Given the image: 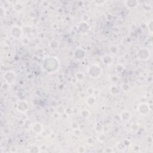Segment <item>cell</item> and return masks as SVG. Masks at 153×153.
Instances as JSON below:
<instances>
[{
  "mask_svg": "<svg viewBox=\"0 0 153 153\" xmlns=\"http://www.w3.org/2000/svg\"><path fill=\"white\" fill-rule=\"evenodd\" d=\"M84 16L86 17H85V18H83V20H84V22H87V21H89V16L86 15H84Z\"/></svg>",
  "mask_w": 153,
  "mask_h": 153,
  "instance_id": "603a6c76",
  "label": "cell"
},
{
  "mask_svg": "<svg viewBox=\"0 0 153 153\" xmlns=\"http://www.w3.org/2000/svg\"><path fill=\"white\" fill-rule=\"evenodd\" d=\"M75 77H76V78L78 80H79V81H82L83 79H84V75L83 73H82L81 72H78L76 73L75 74Z\"/></svg>",
  "mask_w": 153,
  "mask_h": 153,
  "instance_id": "2e32d148",
  "label": "cell"
},
{
  "mask_svg": "<svg viewBox=\"0 0 153 153\" xmlns=\"http://www.w3.org/2000/svg\"><path fill=\"white\" fill-rule=\"evenodd\" d=\"M86 56V53L83 49L81 48H78V49L75 50V53H74V56L77 59H83Z\"/></svg>",
  "mask_w": 153,
  "mask_h": 153,
  "instance_id": "ba28073f",
  "label": "cell"
},
{
  "mask_svg": "<svg viewBox=\"0 0 153 153\" xmlns=\"http://www.w3.org/2000/svg\"><path fill=\"white\" fill-rule=\"evenodd\" d=\"M152 20H151L150 21V23H149V24L148 25H149V27H150V28H149V29H150V32H151V33H152Z\"/></svg>",
  "mask_w": 153,
  "mask_h": 153,
  "instance_id": "d4e9b609",
  "label": "cell"
},
{
  "mask_svg": "<svg viewBox=\"0 0 153 153\" xmlns=\"http://www.w3.org/2000/svg\"><path fill=\"white\" fill-rule=\"evenodd\" d=\"M33 131H34L35 133H41L43 130V126L40 123H37L34 124L32 127Z\"/></svg>",
  "mask_w": 153,
  "mask_h": 153,
  "instance_id": "30bf717a",
  "label": "cell"
},
{
  "mask_svg": "<svg viewBox=\"0 0 153 153\" xmlns=\"http://www.w3.org/2000/svg\"><path fill=\"white\" fill-rule=\"evenodd\" d=\"M105 139H106V137H105V135H102V134L99 135V136L98 137V140L100 142H103L105 141Z\"/></svg>",
  "mask_w": 153,
  "mask_h": 153,
  "instance_id": "d6986e66",
  "label": "cell"
},
{
  "mask_svg": "<svg viewBox=\"0 0 153 153\" xmlns=\"http://www.w3.org/2000/svg\"><path fill=\"white\" fill-rule=\"evenodd\" d=\"M102 59L104 64L106 65H110L113 62V58H112L111 56H109V55H106V56L102 57Z\"/></svg>",
  "mask_w": 153,
  "mask_h": 153,
  "instance_id": "4fadbf2b",
  "label": "cell"
},
{
  "mask_svg": "<svg viewBox=\"0 0 153 153\" xmlns=\"http://www.w3.org/2000/svg\"><path fill=\"white\" fill-rule=\"evenodd\" d=\"M94 91V90L93 89V88H89V89H88V92H89V93L90 94V96H92L93 94Z\"/></svg>",
  "mask_w": 153,
  "mask_h": 153,
  "instance_id": "44dd1931",
  "label": "cell"
},
{
  "mask_svg": "<svg viewBox=\"0 0 153 153\" xmlns=\"http://www.w3.org/2000/svg\"><path fill=\"white\" fill-rule=\"evenodd\" d=\"M138 111L142 115H147L150 111V108L147 104H141L138 105Z\"/></svg>",
  "mask_w": 153,
  "mask_h": 153,
  "instance_id": "8992f818",
  "label": "cell"
},
{
  "mask_svg": "<svg viewBox=\"0 0 153 153\" xmlns=\"http://www.w3.org/2000/svg\"><path fill=\"white\" fill-rule=\"evenodd\" d=\"M138 2L136 1H125V4L129 9H133L136 8L138 6Z\"/></svg>",
  "mask_w": 153,
  "mask_h": 153,
  "instance_id": "7c38bea8",
  "label": "cell"
},
{
  "mask_svg": "<svg viewBox=\"0 0 153 153\" xmlns=\"http://www.w3.org/2000/svg\"><path fill=\"white\" fill-rule=\"evenodd\" d=\"M4 80L9 84H13L15 81L16 76L15 74L12 71H7L4 74Z\"/></svg>",
  "mask_w": 153,
  "mask_h": 153,
  "instance_id": "5b68a950",
  "label": "cell"
},
{
  "mask_svg": "<svg viewBox=\"0 0 153 153\" xmlns=\"http://www.w3.org/2000/svg\"><path fill=\"white\" fill-rule=\"evenodd\" d=\"M102 69L97 65H92L89 68V72L90 76L93 78L99 77L101 74Z\"/></svg>",
  "mask_w": 153,
  "mask_h": 153,
  "instance_id": "7a4b0ae2",
  "label": "cell"
},
{
  "mask_svg": "<svg viewBox=\"0 0 153 153\" xmlns=\"http://www.w3.org/2000/svg\"><path fill=\"white\" fill-rule=\"evenodd\" d=\"M71 128L73 129L74 130H77V129H79L80 127L79 123H78L77 121H73V122L71 123Z\"/></svg>",
  "mask_w": 153,
  "mask_h": 153,
  "instance_id": "e0dca14e",
  "label": "cell"
},
{
  "mask_svg": "<svg viewBox=\"0 0 153 153\" xmlns=\"http://www.w3.org/2000/svg\"><path fill=\"white\" fill-rule=\"evenodd\" d=\"M74 131V133H75V135H77V136H80V133H81V131L79 130V129H77V130H75Z\"/></svg>",
  "mask_w": 153,
  "mask_h": 153,
  "instance_id": "7402d4cb",
  "label": "cell"
},
{
  "mask_svg": "<svg viewBox=\"0 0 153 153\" xmlns=\"http://www.w3.org/2000/svg\"><path fill=\"white\" fill-rule=\"evenodd\" d=\"M29 108V105L26 102L21 101L19 102L17 105V110L22 113H25L28 110Z\"/></svg>",
  "mask_w": 153,
  "mask_h": 153,
  "instance_id": "52a82bcc",
  "label": "cell"
},
{
  "mask_svg": "<svg viewBox=\"0 0 153 153\" xmlns=\"http://www.w3.org/2000/svg\"><path fill=\"white\" fill-rule=\"evenodd\" d=\"M10 32L12 35L15 38L19 39L21 38L23 34V31L22 28L18 26H14L11 28Z\"/></svg>",
  "mask_w": 153,
  "mask_h": 153,
  "instance_id": "3957f363",
  "label": "cell"
},
{
  "mask_svg": "<svg viewBox=\"0 0 153 153\" xmlns=\"http://www.w3.org/2000/svg\"><path fill=\"white\" fill-rule=\"evenodd\" d=\"M81 116L83 117L84 119H87L90 116V113L88 110H84L81 112Z\"/></svg>",
  "mask_w": 153,
  "mask_h": 153,
  "instance_id": "9a60e30c",
  "label": "cell"
},
{
  "mask_svg": "<svg viewBox=\"0 0 153 153\" xmlns=\"http://www.w3.org/2000/svg\"><path fill=\"white\" fill-rule=\"evenodd\" d=\"M59 61L55 57H49L44 62V68L47 72H54L59 68Z\"/></svg>",
  "mask_w": 153,
  "mask_h": 153,
  "instance_id": "6da1fadb",
  "label": "cell"
},
{
  "mask_svg": "<svg viewBox=\"0 0 153 153\" xmlns=\"http://www.w3.org/2000/svg\"><path fill=\"white\" fill-rule=\"evenodd\" d=\"M23 44H27L28 43H29V40H28L27 38H24V39L23 40Z\"/></svg>",
  "mask_w": 153,
  "mask_h": 153,
  "instance_id": "cb8c5ba5",
  "label": "cell"
},
{
  "mask_svg": "<svg viewBox=\"0 0 153 153\" xmlns=\"http://www.w3.org/2000/svg\"><path fill=\"white\" fill-rule=\"evenodd\" d=\"M78 29H79L80 32L85 33L87 32L90 29V26L87 22H83L80 23L78 26Z\"/></svg>",
  "mask_w": 153,
  "mask_h": 153,
  "instance_id": "9c48e42d",
  "label": "cell"
},
{
  "mask_svg": "<svg viewBox=\"0 0 153 153\" xmlns=\"http://www.w3.org/2000/svg\"><path fill=\"white\" fill-rule=\"evenodd\" d=\"M94 129H95V130L97 132H101L102 130H103V126L100 123H96V124L95 125V127H94Z\"/></svg>",
  "mask_w": 153,
  "mask_h": 153,
  "instance_id": "ac0fdd59",
  "label": "cell"
},
{
  "mask_svg": "<svg viewBox=\"0 0 153 153\" xmlns=\"http://www.w3.org/2000/svg\"><path fill=\"white\" fill-rule=\"evenodd\" d=\"M121 119L124 121H128L131 119V114L130 112L125 111H123L120 115Z\"/></svg>",
  "mask_w": 153,
  "mask_h": 153,
  "instance_id": "8fae6325",
  "label": "cell"
},
{
  "mask_svg": "<svg viewBox=\"0 0 153 153\" xmlns=\"http://www.w3.org/2000/svg\"><path fill=\"white\" fill-rule=\"evenodd\" d=\"M138 54L139 58L142 60H143V61L148 59L151 56L150 52L146 48H140L138 51Z\"/></svg>",
  "mask_w": 153,
  "mask_h": 153,
  "instance_id": "277c9868",
  "label": "cell"
},
{
  "mask_svg": "<svg viewBox=\"0 0 153 153\" xmlns=\"http://www.w3.org/2000/svg\"><path fill=\"white\" fill-rule=\"evenodd\" d=\"M86 104L89 106H92L96 104V98L93 96H90L87 99Z\"/></svg>",
  "mask_w": 153,
  "mask_h": 153,
  "instance_id": "5bb4252c",
  "label": "cell"
},
{
  "mask_svg": "<svg viewBox=\"0 0 153 153\" xmlns=\"http://www.w3.org/2000/svg\"><path fill=\"white\" fill-rule=\"evenodd\" d=\"M113 88L114 90H113L112 89H111V92L112 93H113L114 94H116L117 93H119V90H118L117 88L116 87H113Z\"/></svg>",
  "mask_w": 153,
  "mask_h": 153,
  "instance_id": "ffe728a7",
  "label": "cell"
}]
</instances>
